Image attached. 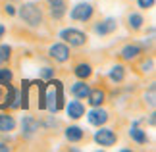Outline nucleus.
I'll use <instances>...</instances> for the list:
<instances>
[{"label": "nucleus", "instance_id": "3", "mask_svg": "<svg viewBox=\"0 0 156 152\" xmlns=\"http://www.w3.org/2000/svg\"><path fill=\"white\" fill-rule=\"evenodd\" d=\"M64 106H66L64 83L52 77L44 89V110H48L50 114H58L60 110H64Z\"/></svg>", "mask_w": 156, "mask_h": 152}, {"label": "nucleus", "instance_id": "20", "mask_svg": "<svg viewBox=\"0 0 156 152\" xmlns=\"http://www.w3.org/2000/svg\"><path fill=\"white\" fill-rule=\"evenodd\" d=\"M73 75L77 79H83V81H87V79H91L93 75V65L89 62H79L73 65Z\"/></svg>", "mask_w": 156, "mask_h": 152}, {"label": "nucleus", "instance_id": "19", "mask_svg": "<svg viewBox=\"0 0 156 152\" xmlns=\"http://www.w3.org/2000/svg\"><path fill=\"white\" fill-rule=\"evenodd\" d=\"M64 135H66V139H68L69 143H83L87 139L85 131H83L81 127H77V125H69L68 129L64 131Z\"/></svg>", "mask_w": 156, "mask_h": 152}, {"label": "nucleus", "instance_id": "33", "mask_svg": "<svg viewBox=\"0 0 156 152\" xmlns=\"http://www.w3.org/2000/svg\"><path fill=\"white\" fill-rule=\"evenodd\" d=\"M0 64H2V62H0Z\"/></svg>", "mask_w": 156, "mask_h": 152}, {"label": "nucleus", "instance_id": "6", "mask_svg": "<svg viewBox=\"0 0 156 152\" xmlns=\"http://www.w3.org/2000/svg\"><path fill=\"white\" fill-rule=\"evenodd\" d=\"M69 17L73 21H81V23L91 21L93 17H94V6L91 2H79V4H75L73 8H71V12H69Z\"/></svg>", "mask_w": 156, "mask_h": 152}, {"label": "nucleus", "instance_id": "2", "mask_svg": "<svg viewBox=\"0 0 156 152\" xmlns=\"http://www.w3.org/2000/svg\"><path fill=\"white\" fill-rule=\"evenodd\" d=\"M16 16H20V19L25 23L27 27L31 29H39L46 23V10L43 2H23L20 8H17Z\"/></svg>", "mask_w": 156, "mask_h": 152}, {"label": "nucleus", "instance_id": "29", "mask_svg": "<svg viewBox=\"0 0 156 152\" xmlns=\"http://www.w3.org/2000/svg\"><path fill=\"white\" fill-rule=\"evenodd\" d=\"M154 2L156 0H137V6L141 10H151V8H154Z\"/></svg>", "mask_w": 156, "mask_h": 152}, {"label": "nucleus", "instance_id": "24", "mask_svg": "<svg viewBox=\"0 0 156 152\" xmlns=\"http://www.w3.org/2000/svg\"><path fill=\"white\" fill-rule=\"evenodd\" d=\"M14 81V71H12L10 68H0V83L8 85Z\"/></svg>", "mask_w": 156, "mask_h": 152}, {"label": "nucleus", "instance_id": "4", "mask_svg": "<svg viewBox=\"0 0 156 152\" xmlns=\"http://www.w3.org/2000/svg\"><path fill=\"white\" fill-rule=\"evenodd\" d=\"M0 110H20V93L12 83H0Z\"/></svg>", "mask_w": 156, "mask_h": 152}, {"label": "nucleus", "instance_id": "22", "mask_svg": "<svg viewBox=\"0 0 156 152\" xmlns=\"http://www.w3.org/2000/svg\"><path fill=\"white\" fill-rule=\"evenodd\" d=\"M125 75H127V69H125L122 64H116L110 71H108V79H110L112 83H116V85L123 83L125 81Z\"/></svg>", "mask_w": 156, "mask_h": 152}, {"label": "nucleus", "instance_id": "31", "mask_svg": "<svg viewBox=\"0 0 156 152\" xmlns=\"http://www.w3.org/2000/svg\"><path fill=\"white\" fill-rule=\"evenodd\" d=\"M4 35H6V27L2 25V23H0V41L4 39Z\"/></svg>", "mask_w": 156, "mask_h": 152}, {"label": "nucleus", "instance_id": "11", "mask_svg": "<svg viewBox=\"0 0 156 152\" xmlns=\"http://www.w3.org/2000/svg\"><path fill=\"white\" fill-rule=\"evenodd\" d=\"M93 31L97 35H100V37H108V35L118 31V19H114V17L98 19L97 23H93Z\"/></svg>", "mask_w": 156, "mask_h": 152}, {"label": "nucleus", "instance_id": "12", "mask_svg": "<svg viewBox=\"0 0 156 152\" xmlns=\"http://www.w3.org/2000/svg\"><path fill=\"white\" fill-rule=\"evenodd\" d=\"M125 27H127L131 33H139L141 29L145 27V17H143L139 12L129 10L127 14H125Z\"/></svg>", "mask_w": 156, "mask_h": 152}, {"label": "nucleus", "instance_id": "9", "mask_svg": "<svg viewBox=\"0 0 156 152\" xmlns=\"http://www.w3.org/2000/svg\"><path fill=\"white\" fill-rule=\"evenodd\" d=\"M48 58L54 60V62H58V64H66L71 58V50L66 42H54L48 48Z\"/></svg>", "mask_w": 156, "mask_h": 152}, {"label": "nucleus", "instance_id": "8", "mask_svg": "<svg viewBox=\"0 0 156 152\" xmlns=\"http://www.w3.org/2000/svg\"><path fill=\"white\" fill-rule=\"evenodd\" d=\"M143 54H145V46L141 44V42H129V44H125L122 50H119V60H123V62H135V60H139Z\"/></svg>", "mask_w": 156, "mask_h": 152}, {"label": "nucleus", "instance_id": "5", "mask_svg": "<svg viewBox=\"0 0 156 152\" xmlns=\"http://www.w3.org/2000/svg\"><path fill=\"white\" fill-rule=\"evenodd\" d=\"M60 39H62L66 44L75 46V48L85 46L87 42H89L87 33L79 31V29H73V27H68V29H64V31H60Z\"/></svg>", "mask_w": 156, "mask_h": 152}, {"label": "nucleus", "instance_id": "30", "mask_svg": "<svg viewBox=\"0 0 156 152\" xmlns=\"http://www.w3.org/2000/svg\"><path fill=\"white\" fill-rule=\"evenodd\" d=\"M6 150H12V147H8L6 143H0V152H6Z\"/></svg>", "mask_w": 156, "mask_h": 152}, {"label": "nucleus", "instance_id": "28", "mask_svg": "<svg viewBox=\"0 0 156 152\" xmlns=\"http://www.w3.org/2000/svg\"><path fill=\"white\" fill-rule=\"evenodd\" d=\"M2 8H4L2 12H4L6 16H10V17H14V16H16V12H17V8H16V6L12 4V2H4Z\"/></svg>", "mask_w": 156, "mask_h": 152}, {"label": "nucleus", "instance_id": "32", "mask_svg": "<svg viewBox=\"0 0 156 152\" xmlns=\"http://www.w3.org/2000/svg\"><path fill=\"white\" fill-rule=\"evenodd\" d=\"M6 2H12V4H16V2H20V0H6Z\"/></svg>", "mask_w": 156, "mask_h": 152}, {"label": "nucleus", "instance_id": "23", "mask_svg": "<svg viewBox=\"0 0 156 152\" xmlns=\"http://www.w3.org/2000/svg\"><path fill=\"white\" fill-rule=\"evenodd\" d=\"M10 60H12V46L0 44V62H2V64H8Z\"/></svg>", "mask_w": 156, "mask_h": 152}, {"label": "nucleus", "instance_id": "26", "mask_svg": "<svg viewBox=\"0 0 156 152\" xmlns=\"http://www.w3.org/2000/svg\"><path fill=\"white\" fill-rule=\"evenodd\" d=\"M154 90H156V87H154V83H152L151 87H148V93H145V102L151 108H154V98H156V96H154Z\"/></svg>", "mask_w": 156, "mask_h": 152}, {"label": "nucleus", "instance_id": "27", "mask_svg": "<svg viewBox=\"0 0 156 152\" xmlns=\"http://www.w3.org/2000/svg\"><path fill=\"white\" fill-rule=\"evenodd\" d=\"M152 68H154V58L152 56L148 58V62L143 60V64H141V71H143V73H152Z\"/></svg>", "mask_w": 156, "mask_h": 152}, {"label": "nucleus", "instance_id": "18", "mask_svg": "<svg viewBox=\"0 0 156 152\" xmlns=\"http://www.w3.org/2000/svg\"><path fill=\"white\" fill-rule=\"evenodd\" d=\"M89 90H91V85H89L87 81H83V79H79L77 83L71 85V94H73L77 100H85Z\"/></svg>", "mask_w": 156, "mask_h": 152}, {"label": "nucleus", "instance_id": "14", "mask_svg": "<svg viewBox=\"0 0 156 152\" xmlns=\"http://www.w3.org/2000/svg\"><path fill=\"white\" fill-rule=\"evenodd\" d=\"M16 125H17V121H16V118L12 115V112L8 110H0V133L2 135H10L12 131L16 129Z\"/></svg>", "mask_w": 156, "mask_h": 152}, {"label": "nucleus", "instance_id": "21", "mask_svg": "<svg viewBox=\"0 0 156 152\" xmlns=\"http://www.w3.org/2000/svg\"><path fill=\"white\" fill-rule=\"evenodd\" d=\"M129 137H131V141H135L137 144H147V143H148V135H147V131H145V129H141L139 123H133V125H131V129H129Z\"/></svg>", "mask_w": 156, "mask_h": 152}, {"label": "nucleus", "instance_id": "7", "mask_svg": "<svg viewBox=\"0 0 156 152\" xmlns=\"http://www.w3.org/2000/svg\"><path fill=\"white\" fill-rule=\"evenodd\" d=\"M94 143L100 144V147H104V148H110V147H114V144L118 143V133L114 129H110V127L100 125L98 131L94 133Z\"/></svg>", "mask_w": 156, "mask_h": 152}, {"label": "nucleus", "instance_id": "17", "mask_svg": "<svg viewBox=\"0 0 156 152\" xmlns=\"http://www.w3.org/2000/svg\"><path fill=\"white\" fill-rule=\"evenodd\" d=\"M64 108H66V114L69 115V119H81L85 115V106H83L81 100H71Z\"/></svg>", "mask_w": 156, "mask_h": 152}, {"label": "nucleus", "instance_id": "1", "mask_svg": "<svg viewBox=\"0 0 156 152\" xmlns=\"http://www.w3.org/2000/svg\"><path fill=\"white\" fill-rule=\"evenodd\" d=\"M44 89L46 83L43 79L35 81H21V93H20V108L27 112H41L44 110Z\"/></svg>", "mask_w": 156, "mask_h": 152}, {"label": "nucleus", "instance_id": "10", "mask_svg": "<svg viewBox=\"0 0 156 152\" xmlns=\"http://www.w3.org/2000/svg\"><path fill=\"white\" fill-rule=\"evenodd\" d=\"M41 125H39V119L35 118V115H25V118L21 119V137L25 139V141H31V139L39 133Z\"/></svg>", "mask_w": 156, "mask_h": 152}, {"label": "nucleus", "instance_id": "15", "mask_svg": "<svg viewBox=\"0 0 156 152\" xmlns=\"http://www.w3.org/2000/svg\"><path fill=\"white\" fill-rule=\"evenodd\" d=\"M46 4H48V12H50L52 19L60 21L66 16V8H68V2H66V0H46Z\"/></svg>", "mask_w": 156, "mask_h": 152}, {"label": "nucleus", "instance_id": "13", "mask_svg": "<svg viewBox=\"0 0 156 152\" xmlns=\"http://www.w3.org/2000/svg\"><path fill=\"white\" fill-rule=\"evenodd\" d=\"M87 119L89 123L94 125V127H100V125H106L108 119H110V114H108L102 106H94L91 112L87 114Z\"/></svg>", "mask_w": 156, "mask_h": 152}, {"label": "nucleus", "instance_id": "16", "mask_svg": "<svg viewBox=\"0 0 156 152\" xmlns=\"http://www.w3.org/2000/svg\"><path fill=\"white\" fill-rule=\"evenodd\" d=\"M87 102L93 108L94 106H102L106 102V90L100 89V87H91V90H89V94H87Z\"/></svg>", "mask_w": 156, "mask_h": 152}, {"label": "nucleus", "instance_id": "25", "mask_svg": "<svg viewBox=\"0 0 156 152\" xmlns=\"http://www.w3.org/2000/svg\"><path fill=\"white\" fill-rule=\"evenodd\" d=\"M54 75H56V69H52V68H43L39 71V79H43V81H50Z\"/></svg>", "mask_w": 156, "mask_h": 152}]
</instances>
